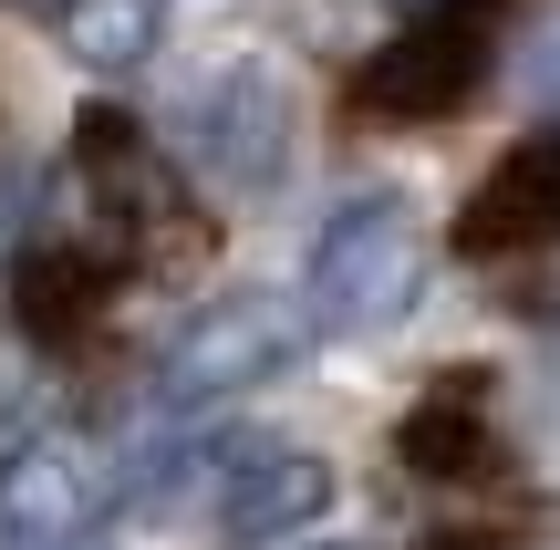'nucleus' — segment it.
<instances>
[{
    "mask_svg": "<svg viewBox=\"0 0 560 550\" xmlns=\"http://www.w3.org/2000/svg\"><path fill=\"white\" fill-rule=\"evenodd\" d=\"M177 145L229 198L280 187V166H291V73H280L270 52H240V62H219V73H198L187 104H177Z\"/></svg>",
    "mask_w": 560,
    "mask_h": 550,
    "instance_id": "1",
    "label": "nucleus"
},
{
    "mask_svg": "<svg viewBox=\"0 0 560 550\" xmlns=\"http://www.w3.org/2000/svg\"><path fill=\"white\" fill-rule=\"evenodd\" d=\"M425 291V239L405 198H353L332 208V229L312 239V312L332 332H384L405 323Z\"/></svg>",
    "mask_w": 560,
    "mask_h": 550,
    "instance_id": "2",
    "label": "nucleus"
},
{
    "mask_svg": "<svg viewBox=\"0 0 560 550\" xmlns=\"http://www.w3.org/2000/svg\"><path fill=\"white\" fill-rule=\"evenodd\" d=\"M488 52H499V11H488V0L478 11H457V0H446V11H416L353 73V115L363 125H436L488 83Z\"/></svg>",
    "mask_w": 560,
    "mask_h": 550,
    "instance_id": "3",
    "label": "nucleus"
},
{
    "mask_svg": "<svg viewBox=\"0 0 560 550\" xmlns=\"http://www.w3.org/2000/svg\"><path fill=\"white\" fill-rule=\"evenodd\" d=\"M291 353H301V312L280 302V291H229V302H208L198 323L166 343V364H156V406H166V416L229 406V395L270 385Z\"/></svg>",
    "mask_w": 560,
    "mask_h": 550,
    "instance_id": "4",
    "label": "nucleus"
},
{
    "mask_svg": "<svg viewBox=\"0 0 560 550\" xmlns=\"http://www.w3.org/2000/svg\"><path fill=\"white\" fill-rule=\"evenodd\" d=\"M73 177H83V198L104 208V229L115 239H166V249H187V187H177V166L145 145V125H125L115 104H94V115L73 125Z\"/></svg>",
    "mask_w": 560,
    "mask_h": 550,
    "instance_id": "5",
    "label": "nucleus"
},
{
    "mask_svg": "<svg viewBox=\"0 0 560 550\" xmlns=\"http://www.w3.org/2000/svg\"><path fill=\"white\" fill-rule=\"evenodd\" d=\"M198 478H208V530L229 550H260L332 510V468L312 447H219V457H198Z\"/></svg>",
    "mask_w": 560,
    "mask_h": 550,
    "instance_id": "6",
    "label": "nucleus"
},
{
    "mask_svg": "<svg viewBox=\"0 0 560 550\" xmlns=\"http://www.w3.org/2000/svg\"><path fill=\"white\" fill-rule=\"evenodd\" d=\"M457 249L467 260H520V249H560V125L520 136L457 208Z\"/></svg>",
    "mask_w": 560,
    "mask_h": 550,
    "instance_id": "7",
    "label": "nucleus"
},
{
    "mask_svg": "<svg viewBox=\"0 0 560 550\" xmlns=\"http://www.w3.org/2000/svg\"><path fill=\"white\" fill-rule=\"evenodd\" d=\"M0 540H104V468L83 447H32L0 478Z\"/></svg>",
    "mask_w": 560,
    "mask_h": 550,
    "instance_id": "8",
    "label": "nucleus"
},
{
    "mask_svg": "<svg viewBox=\"0 0 560 550\" xmlns=\"http://www.w3.org/2000/svg\"><path fill=\"white\" fill-rule=\"evenodd\" d=\"M115 281H125L115 249H94V239H32V260H21V323L52 332V343H73V332L115 302Z\"/></svg>",
    "mask_w": 560,
    "mask_h": 550,
    "instance_id": "9",
    "label": "nucleus"
},
{
    "mask_svg": "<svg viewBox=\"0 0 560 550\" xmlns=\"http://www.w3.org/2000/svg\"><path fill=\"white\" fill-rule=\"evenodd\" d=\"M478 457H488V385H478V374H446V385L405 416V468L467 478Z\"/></svg>",
    "mask_w": 560,
    "mask_h": 550,
    "instance_id": "10",
    "label": "nucleus"
},
{
    "mask_svg": "<svg viewBox=\"0 0 560 550\" xmlns=\"http://www.w3.org/2000/svg\"><path fill=\"white\" fill-rule=\"evenodd\" d=\"M62 32H73V52L94 62V73H125V62L156 42V0H73Z\"/></svg>",
    "mask_w": 560,
    "mask_h": 550,
    "instance_id": "11",
    "label": "nucleus"
},
{
    "mask_svg": "<svg viewBox=\"0 0 560 550\" xmlns=\"http://www.w3.org/2000/svg\"><path fill=\"white\" fill-rule=\"evenodd\" d=\"M520 83H529V94H540V104H560V0L540 11V32L520 42Z\"/></svg>",
    "mask_w": 560,
    "mask_h": 550,
    "instance_id": "12",
    "label": "nucleus"
},
{
    "mask_svg": "<svg viewBox=\"0 0 560 550\" xmlns=\"http://www.w3.org/2000/svg\"><path fill=\"white\" fill-rule=\"evenodd\" d=\"M0 550H104V540H0Z\"/></svg>",
    "mask_w": 560,
    "mask_h": 550,
    "instance_id": "13",
    "label": "nucleus"
},
{
    "mask_svg": "<svg viewBox=\"0 0 560 550\" xmlns=\"http://www.w3.org/2000/svg\"><path fill=\"white\" fill-rule=\"evenodd\" d=\"M446 550H529V540H499V530H478V540H446Z\"/></svg>",
    "mask_w": 560,
    "mask_h": 550,
    "instance_id": "14",
    "label": "nucleus"
},
{
    "mask_svg": "<svg viewBox=\"0 0 560 550\" xmlns=\"http://www.w3.org/2000/svg\"><path fill=\"white\" fill-rule=\"evenodd\" d=\"M416 11H446V0H416Z\"/></svg>",
    "mask_w": 560,
    "mask_h": 550,
    "instance_id": "15",
    "label": "nucleus"
}]
</instances>
